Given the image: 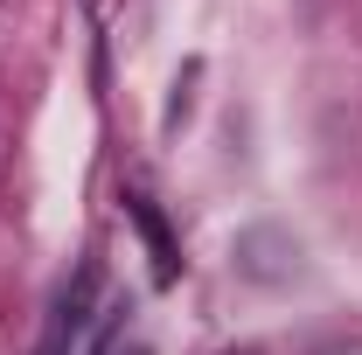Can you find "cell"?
Instances as JSON below:
<instances>
[{
    "mask_svg": "<svg viewBox=\"0 0 362 355\" xmlns=\"http://www.w3.org/2000/svg\"><path fill=\"white\" fill-rule=\"evenodd\" d=\"M126 216H133V223H139V237H146V258H153V286H175V272H181V244L168 237L160 209H153L146 195H126Z\"/></svg>",
    "mask_w": 362,
    "mask_h": 355,
    "instance_id": "6da1fadb",
    "label": "cell"
},
{
    "mask_svg": "<svg viewBox=\"0 0 362 355\" xmlns=\"http://www.w3.org/2000/svg\"><path fill=\"white\" fill-rule=\"evenodd\" d=\"M105 355H146V349H139V342H133V349H126V342H119V349H105Z\"/></svg>",
    "mask_w": 362,
    "mask_h": 355,
    "instance_id": "7a4b0ae2",
    "label": "cell"
}]
</instances>
